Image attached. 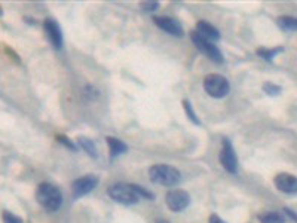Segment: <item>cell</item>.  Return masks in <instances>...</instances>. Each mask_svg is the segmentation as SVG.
Here are the masks:
<instances>
[{
  "mask_svg": "<svg viewBox=\"0 0 297 223\" xmlns=\"http://www.w3.org/2000/svg\"><path fill=\"white\" fill-rule=\"evenodd\" d=\"M36 199L46 211L51 213L58 211L63 205V194L52 183H40L36 191Z\"/></svg>",
  "mask_w": 297,
  "mask_h": 223,
  "instance_id": "1",
  "label": "cell"
},
{
  "mask_svg": "<svg viewBox=\"0 0 297 223\" xmlns=\"http://www.w3.org/2000/svg\"><path fill=\"white\" fill-rule=\"evenodd\" d=\"M150 180L161 186H175L182 180V173L177 168L166 165V164H156L149 170Z\"/></svg>",
  "mask_w": 297,
  "mask_h": 223,
  "instance_id": "2",
  "label": "cell"
},
{
  "mask_svg": "<svg viewBox=\"0 0 297 223\" xmlns=\"http://www.w3.org/2000/svg\"><path fill=\"white\" fill-rule=\"evenodd\" d=\"M108 195L113 201L124 204V205H134L140 201V196L137 195L134 186L127 183H114L108 188Z\"/></svg>",
  "mask_w": 297,
  "mask_h": 223,
  "instance_id": "3",
  "label": "cell"
},
{
  "mask_svg": "<svg viewBox=\"0 0 297 223\" xmlns=\"http://www.w3.org/2000/svg\"><path fill=\"white\" fill-rule=\"evenodd\" d=\"M204 88L207 91V94L213 98H223L229 94L230 85L229 81L218 75V73H211L208 76H205L204 79Z\"/></svg>",
  "mask_w": 297,
  "mask_h": 223,
  "instance_id": "4",
  "label": "cell"
},
{
  "mask_svg": "<svg viewBox=\"0 0 297 223\" xmlns=\"http://www.w3.org/2000/svg\"><path fill=\"white\" fill-rule=\"evenodd\" d=\"M190 37H192V40H193L195 46H196V48H198L202 54H205V55L208 57L211 61L218 63V64H221V63H223V55H221L220 49L217 48L213 42L205 40V39H204V37H201L196 31H193V33L190 34Z\"/></svg>",
  "mask_w": 297,
  "mask_h": 223,
  "instance_id": "5",
  "label": "cell"
},
{
  "mask_svg": "<svg viewBox=\"0 0 297 223\" xmlns=\"http://www.w3.org/2000/svg\"><path fill=\"white\" fill-rule=\"evenodd\" d=\"M165 202L168 205V208L174 213L183 211L185 208H188L190 204V196L186 191L182 189H172L169 191L165 196Z\"/></svg>",
  "mask_w": 297,
  "mask_h": 223,
  "instance_id": "6",
  "label": "cell"
},
{
  "mask_svg": "<svg viewBox=\"0 0 297 223\" xmlns=\"http://www.w3.org/2000/svg\"><path fill=\"white\" fill-rule=\"evenodd\" d=\"M220 162L226 171H229L230 174H235L238 171V158L235 155V150L230 144V141L227 139L223 140V147L220 152Z\"/></svg>",
  "mask_w": 297,
  "mask_h": 223,
  "instance_id": "7",
  "label": "cell"
},
{
  "mask_svg": "<svg viewBox=\"0 0 297 223\" xmlns=\"http://www.w3.org/2000/svg\"><path fill=\"white\" fill-rule=\"evenodd\" d=\"M97 185H98L97 176H92V174L83 176L81 179L75 180V183H73V196L81 198V196L88 195Z\"/></svg>",
  "mask_w": 297,
  "mask_h": 223,
  "instance_id": "8",
  "label": "cell"
},
{
  "mask_svg": "<svg viewBox=\"0 0 297 223\" xmlns=\"http://www.w3.org/2000/svg\"><path fill=\"white\" fill-rule=\"evenodd\" d=\"M153 23L161 30H163L165 33L172 34L175 37H182L185 34V30L182 27V24L177 20H174V18H169V17H153Z\"/></svg>",
  "mask_w": 297,
  "mask_h": 223,
  "instance_id": "9",
  "label": "cell"
},
{
  "mask_svg": "<svg viewBox=\"0 0 297 223\" xmlns=\"http://www.w3.org/2000/svg\"><path fill=\"white\" fill-rule=\"evenodd\" d=\"M45 31L46 36L49 39V42L52 43L55 49H61L63 48V33L60 26L55 23L54 20H45Z\"/></svg>",
  "mask_w": 297,
  "mask_h": 223,
  "instance_id": "10",
  "label": "cell"
},
{
  "mask_svg": "<svg viewBox=\"0 0 297 223\" xmlns=\"http://www.w3.org/2000/svg\"><path fill=\"white\" fill-rule=\"evenodd\" d=\"M275 185L281 192H285V194H296L297 192V180L293 174H287V173L278 174L275 179Z\"/></svg>",
  "mask_w": 297,
  "mask_h": 223,
  "instance_id": "11",
  "label": "cell"
},
{
  "mask_svg": "<svg viewBox=\"0 0 297 223\" xmlns=\"http://www.w3.org/2000/svg\"><path fill=\"white\" fill-rule=\"evenodd\" d=\"M196 33L201 37H204L205 40H210L213 43L220 39V31L214 26H211L210 23H207V21H199L196 24Z\"/></svg>",
  "mask_w": 297,
  "mask_h": 223,
  "instance_id": "12",
  "label": "cell"
},
{
  "mask_svg": "<svg viewBox=\"0 0 297 223\" xmlns=\"http://www.w3.org/2000/svg\"><path fill=\"white\" fill-rule=\"evenodd\" d=\"M107 144L110 147V156L116 158L117 155H122L128 150V146L122 141V140L114 139V137H107Z\"/></svg>",
  "mask_w": 297,
  "mask_h": 223,
  "instance_id": "13",
  "label": "cell"
},
{
  "mask_svg": "<svg viewBox=\"0 0 297 223\" xmlns=\"http://www.w3.org/2000/svg\"><path fill=\"white\" fill-rule=\"evenodd\" d=\"M278 26L285 31H296L297 20L294 17H279L276 20Z\"/></svg>",
  "mask_w": 297,
  "mask_h": 223,
  "instance_id": "14",
  "label": "cell"
},
{
  "mask_svg": "<svg viewBox=\"0 0 297 223\" xmlns=\"http://www.w3.org/2000/svg\"><path fill=\"white\" fill-rule=\"evenodd\" d=\"M259 220L260 223H284V217L279 214V213H265V214H260L259 216Z\"/></svg>",
  "mask_w": 297,
  "mask_h": 223,
  "instance_id": "15",
  "label": "cell"
},
{
  "mask_svg": "<svg viewBox=\"0 0 297 223\" xmlns=\"http://www.w3.org/2000/svg\"><path fill=\"white\" fill-rule=\"evenodd\" d=\"M79 141V144H81L82 147H83V150L89 155V156H92V158H95L97 156V149H95V144L91 141L89 139H85V137H81V139L78 140Z\"/></svg>",
  "mask_w": 297,
  "mask_h": 223,
  "instance_id": "16",
  "label": "cell"
},
{
  "mask_svg": "<svg viewBox=\"0 0 297 223\" xmlns=\"http://www.w3.org/2000/svg\"><path fill=\"white\" fill-rule=\"evenodd\" d=\"M133 186H134L137 195L140 196V199H153L155 198V195L150 191H147V189H144V188H141L138 185H133Z\"/></svg>",
  "mask_w": 297,
  "mask_h": 223,
  "instance_id": "17",
  "label": "cell"
},
{
  "mask_svg": "<svg viewBox=\"0 0 297 223\" xmlns=\"http://www.w3.org/2000/svg\"><path fill=\"white\" fill-rule=\"evenodd\" d=\"M282 48H276V49H257V55L263 57L266 60H272L278 52H281Z\"/></svg>",
  "mask_w": 297,
  "mask_h": 223,
  "instance_id": "18",
  "label": "cell"
},
{
  "mask_svg": "<svg viewBox=\"0 0 297 223\" xmlns=\"http://www.w3.org/2000/svg\"><path fill=\"white\" fill-rule=\"evenodd\" d=\"M183 104H185V109H186V113H188V116H189V119L193 122V124H196V125H199L201 122H199V119L196 118V113L193 112V109H192V104H190L188 100H185L183 101Z\"/></svg>",
  "mask_w": 297,
  "mask_h": 223,
  "instance_id": "19",
  "label": "cell"
},
{
  "mask_svg": "<svg viewBox=\"0 0 297 223\" xmlns=\"http://www.w3.org/2000/svg\"><path fill=\"white\" fill-rule=\"evenodd\" d=\"M3 223H23V219L9 213V211H5L3 213Z\"/></svg>",
  "mask_w": 297,
  "mask_h": 223,
  "instance_id": "20",
  "label": "cell"
},
{
  "mask_svg": "<svg viewBox=\"0 0 297 223\" xmlns=\"http://www.w3.org/2000/svg\"><path fill=\"white\" fill-rule=\"evenodd\" d=\"M263 89H265V92H268L269 95H276V94L281 92V86L273 84H265Z\"/></svg>",
  "mask_w": 297,
  "mask_h": 223,
  "instance_id": "21",
  "label": "cell"
},
{
  "mask_svg": "<svg viewBox=\"0 0 297 223\" xmlns=\"http://www.w3.org/2000/svg\"><path fill=\"white\" fill-rule=\"evenodd\" d=\"M158 6H159V2H143L141 3V8L144 9V11H156L158 9Z\"/></svg>",
  "mask_w": 297,
  "mask_h": 223,
  "instance_id": "22",
  "label": "cell"
},
{
  "mask_svg": "<svg viewBox=\"0 0 297 223\" xmlns=\"http://www.w3.org/2000/svg\"><path fill=\"white\" fill-rule=\"evenodd\" d=\"M56 139H58V141H60V143L66 144V146H67L69 149H72V150H76V149H78V147H76V146H75V144H73V143H72L70 140L67 139L66 136H58Z\"/></svg>",
  "mask_w": 297,
  "mask_h": 223,
  "instance_id": "23",
  "label": "cell"
},
{
  "mask_svg": "<svg viewBox=\"0 0 297 223\" xmlns=\"http://www.w3.org/2000/svg\"><path fill=\"white\" fill-rule=\"evenodd\" d=\"M210 223H224L218 216H216V214H213L211 217H210Z\"/></svg>",
  "mask_w": 297,
  "mask_h": 223,
  "instance_id": "24",
  "label": "cell"
},
{
  "mask_svg": "<svg viewBox=\"0 0 297 223\" xmlns=\"http://www.w3.org/2000/svg\"><path fill=\"white\" fill-rule=\"evenodd\" d=\"M284 211H285V213H287V214H288L293 220H296V214L293 213V210H290V208H284Z\"/></svg>",
  "mask_w": 297,
  "mask_h": 223,
  "instance_id": "25",
  "label": "cell"
},
{
  "mask_svg": "<svg viewBox=\"0 0 297 223\" xmlns=\"http://www.w3.org/2000/svg\"><path fill=\"white\" fill-rule=\"evenodd\" d=\"M158 223H169V222H165V220H159Z\"/></svg>",
  "mask_w": 297,
  "mask_h": 223,
  "instance_id": "26",
  "label": "cell"
}]
</instances>
